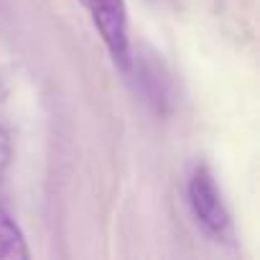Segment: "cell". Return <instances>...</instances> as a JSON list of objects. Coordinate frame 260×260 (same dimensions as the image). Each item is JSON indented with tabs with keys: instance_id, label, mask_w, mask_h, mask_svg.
Returning a JSON list of instances; mask_svg holds the SVG:
<instances>
[{
	"instance_id": "cell-3",
	"label": "cell",
	"mask_w": 260,
	"mask_h": 260,
	"mask_svg": "<svg viewBox=\"0 0 260 260\" xmlns=\"http://www.w3.org/2000/svg\"><path fill=\"white\" fill-rule=\"evenodd\" d=\"M125 74H130V79H136V87L141 89V94L153 102L156 110H164V102L171 100L169 92V79L158 72L156 61H146L136 54H130V61L125 67Z\"/></svg>"
},
{
	"instance_id": "cell-1",
	"label": "cell",
	"mask_w": 260,
	"mask_h": 260,
	"mask_svg": "<svg viewBox=\"0 0 260 260\" xmlns=\"http://www.w3.org/2000/svg\"><path fill=\"white\" fill-rule=\"evenodd\" d=\"M87 11L97 36L102 39L107 54L112 56L115 67L125 72L130 61V26H127V6L125 0H77Z\"/></svg>"
},
{
	"instance_id": "cell-5",
	"label": "cell",
	"mask_w": 260,
	"mask_h": 260,
	"mask_svg": "<svg viewBox=\"0 0 260 260\" xmlns=\"http://www.w3.org/2000/svg\"><path fill=\"white\" fill-rule=\"evenodd\" d=\"M11 158H13V141H11V136H8V130L0 127V176L8 171Z\"/></svg>"
},
{
	"instance_id": "cell-2",
	"label": "cell",
	"mask_w": 260,
	"mask_h": 260,
	"mask_svg": "<svg viewBox=\"0 0 260 260\" xmlns=\"http://www.w3.org/2000/svg\"><path fill=\"white\" fill-rule=\"evenodd\" d=\"M189 204L197 217V222L204 227V232L222 237L230 230V212L222 202V194L217 189V181L207 166H197L189 179Z\"/></svg>"
},
{
	"instance_id": "cell-4",
	"label": "cell",
	"mask_w": 260,
	"mask_h": 260,
	"mask_svg": "<svg viewBox=\"0 0 260 260\" xmlns=\"http://www.w3.org/2000/svg\"><path fill=\"white\" fill-rule=\"evenodd\" d=\"M31 250L26 245L23 230L13 219V214L0 204V260H28Z\"/></svg>"
}]
</instances>
